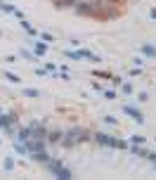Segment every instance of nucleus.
I'll return each mask as SVG.
<instances>
[{
    "label": "nucleus",
    "mask_w": 156,
    "mask_h": 180,
    "mask_svg": "<svg viewBox=\"0 0 156 180\" xmlns=\"http://www.w3.org/2000/svg\"><path fill=\"white\" fill-rule=\"evenodd\" d=\"M125 112H128L130 116H135V119H137V121H142V114H140V112H135V109H130V107H128Z\"/></svg>",
    "instance_id": "nucleus-1"
},
{
    "label": "nucleus",
    "mask_w": 156,
    "mask_h": 180,
    "mask_svg": "<svg viewBox=\"0 0 156 180\" xmlns=\"http://www.w3.org/2000/svg\"><path fill=\"white\" fill-rule=\"evenodd\" d=\"M152 159H154V164H156V156H152Z\"/></svg>",
    "instance_id": "nucleus-2"
}]
</instances>
